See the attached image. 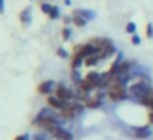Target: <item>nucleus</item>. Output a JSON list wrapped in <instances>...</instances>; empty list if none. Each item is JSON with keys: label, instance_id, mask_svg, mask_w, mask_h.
<instances>
[{"label": "nucleus", "instance_id": "1", "mask_svg": "<svg viewBox=\"0 0 153 140\" xmlns=\"http://www.w3.org/2000/svg\"><path fill=\"white\" fill-rule=\"evenodd\" d=\"M36 124L40 127H43V129H46L50 133L53 132V130H56L58 127H61L59 122H58L51 114H48V110H45V109L40 112V115H38V119H36Z\"/></svg>", "mask_w": 153, "mask_h": 140}, {"label": "nucleus", "instance_id": "2", "mask_svg": "<svg viewBox=\"0 0 153 140\" xmlns=\"http://www.w3.org/2000/svg\"><path fill=\"white\" fill-rule=\"evenodd\" d=\"M107 94H109V99H110V101H114V102L123 101V99L127 97L125 84H122V83H112V84H109Z\"/></svg>", "mask_w": 153, "mask_h": 140}, {"label": "nucleus", "instance_id": "3", "mask_svg": "<svg viewBox=\"0 0 153 140\" xmlns=\"http://www.w3.org/2000/svg\"><path fill=\"white\" fill-rule=\"evenodd\" d=\"M82 110H84V104L71 101V102H68L66 107L61 110V114H63L64 119H76V117H79L81 114H82Z\"/></svg>", "mask_w": 153, "mask_h": 140}, {"label": "nucleus", "instance_id": "4", "mask_svg": "<svg viewBox=\"0 0 153 140\" xmlns=\"http://www.w3.org/2000/svg\"><path fill=\"white\" fill-rule=\"evenodd\" d=\"M130 91H132L135 96H138V97H142V99H143V97H145L152 89H150V86L146 83H137V84H133V86L130 87Z\"/></svg>", "mask_w": 153, "mask_h": 140}, {"label": "nucleus", "instance_id": "5", "mask_svg": "<svg viewBox=\"0 0 153 140\" xmlns=\"http://www.w3.org/2000/svg\"><path fill=\"white\" fill-rule=\"evenodd\" d=\"M54 96H58L59 99H63L64 102H71V99H73V92H71L68 87H64V86H56V91H54Z\"/></svg>", "mask_w": 153, "mask_h": 140}, {"label": "nucleus", "instance_id": "6", "mask_svg": "<svg viewBox=\"0 0 153 140\" xmlns=\"http://www.w3.org/2000/svg\"><path fill=\"white\" fill-rule=\"evenodd\" d=\"M51 135H53L54 139H58V140H73V133H71L69 130L63 129V127H58L56 130H53Z\"/></svg>", "mask_w": 153, "mask_h": 140}, {"label": "nucleus", "instance_id": "7", "mask_svg": "<svg viewBox=\"0 0 153 140\" xmlns=\"http://www.w3.org/2000/svg\"><path fill=\"white\" fill-rule=\"evenodd\" d=\"M53 91H56V84L53 81H45L38 86V92L40 94H45V96H50Z\"/></svg>", "mask_w": 153, "mask_h": 140}, {"label": "nucleus", "instance_id": "8", "mask_svg": "<svg viewBox=\"0 0 153 140\" xmlns=\"http://www.w3.org/2000/svg\"><path fill=\"white\" fill-rule=\"evenodd\" d=\"M68 102H64L63 99H59L58 96H50L48 97V106L53 107V109H58V110H63L66 107Z\"/></svg>", "mask_w": 153, "mask_h": 140}, {"label": "nucleus", "instance_id": "9", "mask_svg": "<svg viewBox=\"0 0 153 140\" xmlns=\"http://www.w3.org/2000/svg\"><path fill=\"white\" fill-rule=\"evenodd\" d=\"M84 106L89 107V109H97V107L102 106V101H100V96H94V97H89L87 96L86 99H84Z\"/></svg>", "mask_w": 153, "mask_h": 140}, {"label": "nucleus", "instance_id": "10", "mask_svg": "<svg viewBox=\"0 0 153 140\" xmlns=\"http://www.w3.org/2000/svg\"><path fill=\"white\" fill-rule=\"evenodd\" d=\"M133 135L137 137V139H148L150 135H152V130L148 129V127H137L135 130H133Z\"/></svg>", "mask_w": 153, "mask_h": 140}, {"label": "nucleus", "instance_id": "11", "mask_svg": "<svg viewBox=\"0 0 153 140\" xmlns=\"http://www.w3.org/2000/svg\"><path fill=\"white\" fill-rule=\"evenodd\" d=\"M20 22H22V25H25V27H28V25L31 23V8L30 7H27V8H23V10H22Z\"/></svg>", "mask_w": 153, "mask_h": 140}, {"label": "nucleus", "instance_id": "12", "mask_svg": "<svg viewBox=\"0 0 153 140\" xmlns=\"http://www.w3.org/2000/svg\"><path fill=\"white\" fill-rule=\"evenodd\" d=\"M74 13L82 15V17L86 18L87 22H89V20H94V18H96V13H94L92 10H86V8H79V10H74Z\"/></svg>", "mask_w": 153, "mask_h": 140}, {"label": "nucleus", "instance_id": "13", "mask_svg": "<svg viewBox=\"0 0 153 140\" xmlns=\"http://www.w3.org/2000/svg\"><path fill=\"white\" fill-rule=\"evenodd\" d=\"M73 23L76 25V27H86L87 25V20L82 17V15H77V13H73Z\"/></svg>", "mask_w": 153, "mask_h": 140}, {"label": "nucleus", "instance_id": "14", "mask_svg": "<svg viewBox=\"0 0 153 140\" xmlns=\"http://www.w3.org/2000/svg\"><path fill=\"white\" fill-rule=\"evenodd\" d=\"M99 61H102V60H100V56H99L97 53H94L92 56L86 58V61H84V64H86V66H96V64L99 63Z\"/></svg>", "mask_w": 153, "mask_h": 140}, {"label": "nucleus", "instance_id": "15", "mask_svg": "<svg viewBox=\"0 0 153 140\" xmlns=\"http://www.w3.org/2000/svg\"><path fill=\"white\" fill-rule=\"evenodd\" d=\"M84 58L81 56H76V54H73V60H71V66H73V69H77V68H81L84 64Z\"/></svg>", "mask_w": 153, "mask_h": 140}, {"label": "nucleus", "instance_id": "16", "mask_svg": "<svg viewBox=\"0 0 153 140\" xmlns=\"http://www.w3.org/2000/svg\"><path fill=\"white\" fill-rule=\"evenodd\" d=\"M40 8H41V12H43V13L50 15V12L53 10V5H51V4H48V2H41Z\"/></svg>", "mask_w": 153, "mask_h": 140}, {"label": "nucleus", "instance_id": "17", "mask_svg": "<svg viewBox=\"0 0 153 140\" xmlns=\"http://www.w3.org/2000/svg\"><path fill=\"white\" fill-rule=\"evenodd\" d=\"M125 31H127V33H130V35H135L137 33L135 22H128V23H127V27H125Z\"/></svg>", "mask_w": 153, "mask_h": 140}, {"label": "nucleus", "instance_id": "18", "mask_svg": "<svg viewBox=\"0 0 153 140\" xmlns=\"http://www.w3.org/2000/svg\"><path fill=\"white\" fill-rule=\"evenodd\" d=\"M48 17H50L51 20H58V18L61 17V13H59V8H58V7H54V5H53V10L50 12V15H48Z\"/></svg>", "mask_w": 153, "mask_h": 140}, {"label": "nucleus", "instance_id": "19", "mask_svg": "<svg viewBox=\"0 0 153 140\" xmlns=\"http://www.w3.org/2000/svg\"><path fill=\"white\" fill-rule=\"evenodd\" d=\"M69 36H71V30H69V28H68V27H64L63 28V40H69Z\"/></svg>", "mask_w": 153, "mask_h": 140}, {"label": "nucleus", "instance_id": "20", "mask_svg": "<svg viewBox=\"0 0 153 140\" xmlns=\"http://www.w3.org/2000/svg\"><path fill=\"white\" fill-rule=\"evenodd\" d=\"M145 33H146V36H148V38H153V25H152V23H148V25H146Z\"/></svg>", "mask_w": 153, "mask_h": 140}, {"label": "nucleus", "instance_id": "21", "mask_svg": "<svg viewBox=\"0 0 153 140\" xmlns=\"http://www.w3.org/2000/svg\"><path fill=\"white\" fill-rule=\"evenodd\" d=\"M56 53H58V56H59V58H68V51L64 50V48H58Z\"/></svg>", "mask_w": 153, "mask_h": 140}, {"label": "nucleus", "instance_id": "22", "mask_svg": "<svg viewBox=\"0 0 153 140\" xmlns=\"http://www.w3.org/2000/svg\"><path fill=\"white\" fill-rule=\"evenodd\" d=\"M132 43L133 45H140V43H142V40H140V36H138V35H132Z\"/></svg>", "mask_w": 153, "mask_h": 140}, {"label": "nucleus", "instance_id": "23", "mask_svg": "<svg viewBox=\"0 0 153 140\" xmlns=\"http://www.w3.org/2000/svg\"><path fill=\"white\" fill-rule=\"evenodd\" d=\"M5 12V0H0V13Z\"/></svg>", "mask_w": 153, "mask_h": 140}, {"label": "nucleus", "instance_id": "24", "mask_svg": "<svg viewBox=\"0 0 153 140\" xmlns=\"http://www.w3.org/2000/svg\"><path fill=\"white\" fill-rule=\"evenodd\" d=\"M15 140H28V135H27V133H23V135H18V137H15Z\"/></svg>", "mask_w": 153, "mask_h": 140}]
</instances>
